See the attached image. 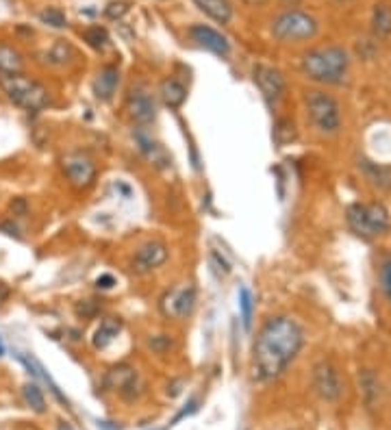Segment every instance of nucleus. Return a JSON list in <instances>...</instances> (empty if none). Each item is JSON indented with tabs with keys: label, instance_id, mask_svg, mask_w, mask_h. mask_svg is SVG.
Instances as JSON below:
<instances>
[{
	"label": "nucleus",
	"instance_id": "1",
	"mask_svg": "<svg viewBox=\"0 0 391 430\" xmlns=\"http://www.w3.org/2000/svg\"><path fill=\"white\" fill-rule=\"evenodd\" d=\"M302 344H305V333L296 319L285 315L268 319L259 331L253 348L255 379L261 383L278 379L296 358Z\"/></svg>",
	"mask_w": 391,
	"mask_h": 430
},
{
	"label": "nucleus",
	"instance_id": "2",
	"mask_svg": "<svg viewBox=\"0 0 391 430\" xmlns=\"http://www.w3.org/2000/svg\"><path fill=\"white\" fill-rule=\"evenodd\" d=\"M350 65L348 52L340 46H326V48H317L307 52L302 57V72L317 83L324 85H340L346 79V72Z\"/></svg>",
	"mask_w": 391,
	"mask_h": 430
},
{
	"label": "nucleus",
	"instance_id": "3",
	"mask_svg": "<svg viewBox=\"0 0 391 430\" xmlns=\"http://www.w3.org/2000/svg\"><path fill=\"white\" fill-rule=\"evenodd\" d=\"M0 89L5 92V96L24 111H42L48 104L50 96L48 89L31 77L20 74H0Z\"/></svg>",
	"mask_w": 391,
	"mask_h": 430
},
{
	"label": "nucleus",
	"instance_id": "4",
	"mask_svg": "<svg viewBox=\"0 0 391 430\" xmlns=\"http://www.w3.org/2000/svg\"><path fill=\"white\" fill-rule=\"evenodd\" d=\"M346 220H348V226L352 228L354 235H359L363 239H374V237L383 235L385 230H389V226H391L389 211L378 202L350 205L346 211Z\"/></svg>",
	"mask_w": 391,
	"mask_h": 430
},
{
	"label": "nucleus",
	"instance_id": "5",
	"mask_svg": "<svg viewBox=\"0 0 391 430\" xmlns=\"http://www.w3.org/2000/svg\"><path fill=\"white\" fill-rule=\"evenodd\" d=\"M305 102H307V113L313 122V127L319 133L333 135L340 131L342 111L333 96H328L326 92H319V89H313V92L307 94Z\"/></svg>",
	"mask_w": 391,
	"mask_h": 430
},
{
	"label": "nucleus",
	"instance_id": "6",
	"mask_svg": "<svg viewBox=\"0 0 391 430\" xmlns=\"http://www.w3.org/2000/svg\"><path fill=\"white\" fill-rule=\"evenodd\" d=\"M272 33L280 42H305L317 33V22L309 13L285 11L272 22Z\"/></svg>",
	"mask_w": 391,
	"mask_h": 430
},
{
	"label": "nucleus",
	"instance_id": "7",
	"mask_svg": "<svg viewBox=\"0 0 391 430\" xmlns=\"http://www.w3.org/2000/svg\"><path fill=\"white\" fill-rule=\"evenodd\" d=\"M63 174L77 189H87L96 181V166L90 157L83 152H70L61 159Z\"/></svg>",
	"mask_w": 391,
	"mask_h": 430
},
{
	"label": "nucleus",
	"instance_id": "8",
	"mask_svg": "<svg viewBox=\"0 0 391 430\" xmlns=\"http://www.w3.org/2000/svg\"><path fill=\"white\" fill-rule=\"evenodd\" d=\"M313 387L315 391L322 396L324 400L328 402H335L340 400L342 391H344V385H342V376L337 372V367L328 361H322L317 363L315 369H313Z\"/></svg>",
	"mask_w": 391,
	"mask_h": 430
},
{
	"label": "nucleus",
	"instance_id": "9",
	"mask_svg": "<svg viewBox=\"0 0 391 430\" xmlns=\"http://www.w3.org/2000/svg\"><path fill=\"white\" fill-rule=\"evenodd\" d=\"M253 74H255V83L261 89L265 102L274 106L282 98V94H285V79H282V74L276 67L263 65V63L255 65Z\"/></svg>",
	"mask_w": 391,
	"mask_h": 430
},
{
	"label": "nucleus",
	"instance_id": "10",
	"mask_svg": "<svg viewBox=\"0 0 391 430\" xmlns=\"http://www.w3.org/2000/svg\"><path fill=\"white\" fill-rule=\"evenodd\" d=\"M168 259V248L161 241H148L141 246L133 257V270L137 274H148L161 267Z\"/></svg>",
	"mask_w": 391,
	"mask_h": 430
},
{
	"label": "nucleus",
	"instance_id": "11",
	"mask_svg": "<svg viewBox=\"0 0 391 430\" xmlns=\"http://www.w3.org/2000/svg\"><path fill=\"white\" fill-rule=\"evenodd\" d=\"M106 385L118 389L120 396L127 398V400H135L141 393V381H139L137 372L127 367V365L111 369L109 376H106Z\"/></svg>",
	"mask_w": 391,
	"mask_h": 430
},
{
	"label": "nucleus",
	"instance_id": "12",
	"mask_svg": "<svg viewBox=\"0 0 391 430\" xmlns=\"http://www.w3.org/2000/svg\"><path fill=\"white\" fill-rule=\"evenodd\" d=\"M189 35H191V40L193 42H198L202 48L211 50V52H216V55L220 57H226L228 52H230V44L228 40L224 38L222 33H218L216 29H211V26H205V24H193L189 29Z\"/></svg>",
	"mask_w": 391,
	"mask_h": 430
},
{
	"label": "nucleus",
	"instance_id": "13",
	"mask_svg": "<svg viewBox=\"0 0 391 430\" xmlns=\"http://www.w3.org/2000/svg\"><path fill=\"white\" fill-rule=\"evenodd\" d=\"M127 111L137 124H150L157 116L152 98L146 92H141V89H133V92L129 94Z\"/></svg>",
	"mask_w": 391,
	"mask_h": 430
},
{
	"label": "nucleus",
	"instance_id": "14",
	"mask_svg": "<svg viewBox=\"0 0 391 430\" xmlns=\"http://www.w3.org/2000/svg\"><path fill=\"white\" fill-rule=\"evenodd\" d=\"M118 83H120V70L115 65H104L100 67V72L94 79V94L98 100L106 102L111 100L115 89H118Z\"/></svg>",
	"mask_w": 391,
	"mask_h": 430
},
{
	"label": "nucleus",
	"instance_id": "15",
	"mask_svg": "<svg viewBox=\"0 0 391 430\" xmlns=\"http://www.w3.org/2000/svg\"><path fill=\"white\" fill-rule=\"evenodd\" d=\"M168 307L166 311L174 317H187L193 311V304H196V292L193 287H183L179 292H172L168 296Z\"/></svg>",
	"mask_w": 391,
	"mask_h": 430
},
{
	"label": "nucleus",
	"instance_id": "16",
	"mask_svg": "<svg viewBox=\"0 0 391 430\" xmlns=\"http://www.w3.org/2000/svg\"><path fill=\"white\" fill-rule=\"evenodd\" d=\"M198 9L209 15L211 20H216L220 24H226L230 22V17H233V7H230L228 0H193Z\"/></svg>",
	"mask_w": 391,
	"mask_h": 430
},
{
	"label": "nucleus",
	"instance_id": "17",
	"mask_svg": "<svg viewBox=\"0 0 391 430\" xmlns=\"http://www.w3.org/2000/svg\"><path fill=\"white\" fill-rule=\"evenodd\" d=\"M159 94H161V100L166 106H170V109H179L187 98V89L176 79H166L161 83V87H159Z\"/></svg>",
	"mask_w": 391,
	"mask_h": 430
},
{
	"label": "nucleus",
	"instance_id": "18",
	"mask_svg": "<svg viewBox=\"0 0 391 430\" xmlns=\"http://www.w3.org/2000/svg\"><path fill=\"white\" fill-rule=\"evenodd\" d=\"M24 67V59L20 55V50L0 44V74H20Z\"/></svg>",
	"mask_w": 391,
	"mask_h": 430
},
{
	"label": "nucleus",
	"instance_id": "19",
	"mask_svg": "<svg viewBox=\"0 0 391 430\" xmlns=\"http://www.w3.org/2000/svg\"><path fill=\"white\" fill-rule=\"evenodd\" d=\"M365 176L369 178L372 183L381 189H391V168H385V166H378V164H372V161H363L361 164Z\"/></svg>",
	"mask_w": 391,
	"mask_h": 430
},
{
	"label": "nucleus",
	"instance_id": "20",
	"mask_svg": "<svg viewBox=\"0 0 391 430\" xmlns=\"http://www.w3.org/2000/svg\"><path fill=\"white\" fill-rule=\"evenodd\" d=\"M120 328H122V324H120L118 319H113V317L102 319L98 331H96V335H94V346H96V348H106V346H109L113 339L118 337Z\"/></svg>",
	"mask_w": 391,
	"mask_h": 430
},
{
	"label": "nucleus",
	"instance_id": "21",
	"mask_svg": "<svg viewBox=\"0 0 391 430\" xmlns=\"http://www.w3.org/2000/svg\"><path fill=\"white\" fill-rule=\"evenodd\" d=\"M22 398H24L26 406L31 411H35V413H46V398H44L42 389L35 383H29L22 387Z\"/></svg>",
	"mask_w": 391,
	"mask_h": 430
},
{
	"label": "nucleus",
	"instance_id": "22",
	"mask_svg": "<svg viewBox=\"0 0 391 430\" xmlns=\"http://www.w3.org/2000/svg\"><path fill=\"white\" fill-rule=\"evenodd\" d=\"M253 309H255L253 294L248 287H241L239 289V311H241V321H244L246 331H250V326H253Z\"/></svg>",
	"mask_w": 391,
	"mask_h": 430
},
{
	"label": "nucleus",
	"instance_id": "23",
	"mask_svg": "<svg viewBox=\"0 0 391 430\" xmlns=\"http://www.w3.org/2000/svg\"><path fill=\"white\" fill-rule=\"evenodd\" d=\"M376 35H389L391 33V9L387 5H378L374 9V17H372Z\"/></svg>",
	"mask_w": 391,
	"mask_h": 430
},
{
	"label": "nucleus",
	"instance_id": "24",
	"mask_svg": "<svg viewBox=\"0 0 391 430\" xmlns=\"http://www.w3.org/2000/svg\"><path fill=\"white\" fill-rule=\"evenodd\" d=\"M137 143H139V148H141V152H144L148 159H152L154 161V164H166V152L161 150V148H159L157 146V143L154 141H150L148 137H144V135H137Z\"/></svg>",
	"mask_w": 391,
	"mask_h": 430
},
{
	"label": "nucleus",
	"instance_id": "25",
	"mask_svg": "<svg viewBox=\"0 0 391 430\" xmlns=\"http://www.w3.org/2000/svg\"><path fill=\"white\" fill-rule=\"evenodd\" d=\"M274 139L278 146H285L292 139H296V127L292 120H278L274 127Z\"/></svg>",
	"mask_w": 391,
	"mask_h": 430
},
{
	"label": "nucleus",
	"instance_id": "26",
	"mask_svg": "<svg viewBox=\"0 0 391 430\" xmlns=\"http://www.w3.org/2000/svg\"><path fill=\"white\" fill-rule=\"evenodd\" d=\"M83 40H85L87 44H90L92 48L102 50V48H106V42H109V35H106V31L100 29V26H90V29H85Z\"/></svg>",
	"mask_w": 391,
	"mask_h": 430
},
{
	"label": "nucleus",
	"instance_id": "27",
	"mask_svg": "<svg viewBox=\"0 0 391 430\" xmlns=\"http://www.w3.org/2000/svg\"><path fill=\"white\" fill-rule=\"evenodd\" d=\"M40 20H42L44 24L52 26V29H63V26L67 24L65 13H63L61 9H57V7H48V9H44V11L40 13Z\"/></svg>",
	"mask_w": 391,
	"mask_h": 430
},
{
	"label": "nucleus",
	"instance_id": "28",
	"mask_svg": "<svg viewBox=\"0 0 391 430\" xmlns=\"http://www.w3.org/2000/svg\"><path fill=\"white\" fill-rule=\"evenodd\" d=\"M381 282H383V289H385L387 298L391 300V259H387L381 267Z\"/></svg>",
	"mask_w": 391,
	"mask_h": 430
},
{
	"label": "nucleus",
	"instance_id": "29",
	"mask_svg": "<svg viewBox=\"0 0 391 430\" xmlns=\"http://www.w3.org/2000/svg\"><path fill=\"white\" fill-rule=\"evenodd\" d=\"M127 3H111L109 7H106V15H109V17H120L122 13H127Z\"/></svg>",
	"mask_w": 391,
	"mask_h": 430
},
{
	"label": "nucleus",
	"instance_id": "30",
	"mask_svg": "<svg viewBox=\"0 0 391 430\" xmlns=\"http://www.w3.org/2000/svg\"><path fill=\"white\" fill-rule=\"evenodd\" d=\"M96 285L100 287V289H111V287L115 285V280H113V276L104 274V276H100V278L96 280Z\"/></svg>",
	"mask_w": 391,
	"mask_h": 430
},
{
	"label": "nucleus",
	"instance_id": "31",
	"mask_svg": "<svg viewBox=\"0 0 391 430\" xmlns=\"http://www.w3.org/2000/svg\"><path fill=\"white\" fill-rule=\"evenodd\" d=\"M11 211H13V215H24L26 213V202L22 198H17L15 202H11Z\"/></svg>",
	"mask_w": 391,
	"mask_h": 430
},
{
	"label": "nucleus",
	"instance_id": "32",
	"mask_svg": "<svg viewBox=\"0 0 391 430\" xmlns=\"http://www.w3.org/2000/svg\"><path fill=\"white\" fill-rule=\"evenodd\" d=\"M9 294H11V292H9V287L0 282V302H5V300L9 298Z\"/></svg>",
	"mask_w": 391,
	"mask_h": 430
},
{
	"label": "nucleus",
	"instance_id": "33",
	"mask_svg": "<svg viewBox=\"0 0 391 430\" xmlns=\"http://www.w3.org/2000/svg\"><path fill=\"white\" fill-rule=\"evenodd\" d=\"M0 228L7 230V235H15V237H17V228H15V226H11V224H0Z\"/></svg>",
	"mask_w": 391,
	"mask_h": 430
},
{
	"label": "nucleus",
	"instance_id": "34",
	"mask_svg": "<svg viewBox=\"0 0 391 430\" xmlns=\"http://www.w3.org/2000/svg\"><path fill=\"white\" fill-rule=\"evenodd\" d=\"M248 3H261V0H248Z\"/></svg>",
	"mask_w": 391,
	"mask_h": 430
},
{
	"label": "nucleus",
	"instance_id": "35",
	"mask_svg": "<svg viewBox=\"0 0 391 430\" xmlns=\"http://www.w3.org/2000/svg\"><path fill=\"white\" fill-rule=\"evenodd\" d=\"M61 430H63V428H61Z\"/></svg>",
	"mask_w": 391,
	"mask_h": 430
}]
</instances>
